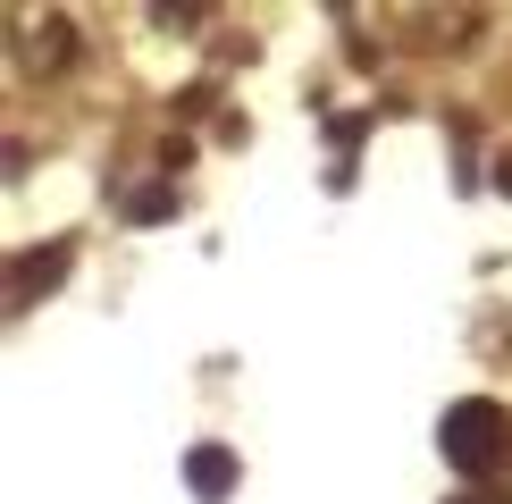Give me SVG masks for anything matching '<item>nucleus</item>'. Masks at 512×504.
Returning a JSON list of instances; mask_svg holds the SVG:
<instances>
[{
    "label": "nucleus",
    "mask_w": 512,
    "mask_h": 504,
    "mask_svg": "<svg viewBox=\"0 0 512 504\" xmlns=\"http://www.w3.org/2000/svg\"><path fill=\"white\" fill-rule=\"evenodd\" d=\"M437 446H445V462H454L462 479H487V471H504V462H512V412L496 404V395H471V404L445 412Z\"/></svg>",
    "instance_id": "obj_1"
},
{
    "label": "nucleus",
    "mask_w": 512,
    "mask_h": 504,
    "mask_svg": "<svg viewBox=\"0 0 512 504\" xmlns=\"http://www.w3.org/2000/svg\"><path fill=\"white\" fill-rule=\"evenodd\" d=\"M445 504H504L496 488H462V496H445Z\"/></svg>",
    "instance_id": "obj_4"
},
{
    "label": "nucleus",
    "mask_w": 512,
    "mask_h": 504,
    "mask_svg": "<svg viewBox=\"0 0 512 504\" xmlns=\"http://www.w3.org/2000/svg\"><path fill=\"white\" fill-rule=\"evenodd\" d=\"M59 269H68V244H42V252H26V261L9 269V294H17V303H34V294H51Z\"/></svg>",
    "instance_id": "obj_2"
},
{
    "label": "nucleus",
    "mask_w": 512,
    "mask_h": 504,
    "mask_svg": "<svg viewBox=\"0 0 512 504\" xmlns=\"http://www.w3.org/2000/svg\"><path fill=\"white\" fill-rule=\"evenodd\" d=\"M185 471H194V496H210V504H227V488H236V454L227 446H194Z\"/></svg>",
    "instance_id": "obj_3"
}]
</instances>
